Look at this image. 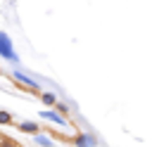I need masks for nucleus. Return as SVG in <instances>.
Returning a JSON list of instances; mask_svg holds the SVG:
<instances>
[{
    "mask_svg": "<svg viewBox=\"0 0 152 147\" xmlns=\"http://www.w3.org/2000/svg\"><path fill=\"white\" fill-rule=\"evenodd\" d=\"M0 57L2 59H10V62H19V57H17V52H14V47H12V40H10V36L5 33V31H0Z\"/></svg>",
    "mask_w": 152,
    "mask_h": 147,
    "instance_id": "obj_1",
    "label": "nucleus"
},
{
    "mask_svg": "<svg viewBox=\"0 0 152 147\" xmlns=\"http://www.w3.org/2000/svg\"><path fill=\"white\" fill-rule=\"evenodd\" d=\"M12 76H14V78H17V81H19V83H21L24 88H28V90H33V92H38V90H40V85H38V83H36V81H33L31 76L21 74L19 69H14V71H12Z\"/></svg>",
    "mask_w": 152,
    "mask_h": 147,
    "instance_id": "obj_2",
    "label": "nucleus"
},
{
    "mask_svg": "<svg viewBox=\"0 0 152 147\" xmlns=\"http://www.w3.org/2000/svg\"><path fill=\"white\" fill-rule=\"evenodd\" d=\"M40 119H45V121H52V123H57V126H69V123H66V119H64L62 114L52 111V109H45V111H40Z\"/></svg>",
    "mask_w": 152,
    "mask_h": 147,
    "instance_id": "obj_3",
    "label": "nucleus"
},
{
    "mask_svg": "<svg viewBox=\"0 0 152 147\" xmlns=\"http://www.w3.org/2000/svg\"><path fill=\"white\" fill-rule=\"evenodd\" d=\"M17 126H19L21 133H31V135L40 133V123H36V121H21V123H17Z\"/></svg>",
    "mask_w": 152,
    "mask_h": 147,
    "instance_id": "obj_4",
    "label": "nucleus"
},
{
    "mask_svg": "<svg viewBox=\"0 0 152 147\" xmlns=\"http://www.w3.org/2000/svg\"><path fill=\"white\" fill-rule=\"evenodd\" d=\"M74 145H76V147H93V145H95V138L88 135V133H81V135L74 138Z\"/></svg>",
    "mask_w": 152,
    "mask_h": 147,
    "instance_id": "obj_5",
    "label": "nucleus"
},
{
    "mask_svg": "<svg viewBox=\"0 0 152 147\" xmlns=\"http://www.w3.org/2000/svg\"><path fill=\"white\" fill-rule=\"evenodd\" d=\"M33 142H38L40 147H52V138L45 135V133H36L33 135Z\"/></svg>",
    "mask_w": 152,
    "mask_h": 147,
    "instance_id": "obj_6",
    "label": "nucleus"
},
{
    "mask_svg": "<svg viewBox=\"0 0 152 147\" xmlns=\"http://www.w3.org/2000/svg\"><path fill=\"white\" fill-rule=\"evenodd\" d=\"M40 100H43V104H50V107H55V102H57V97H55L52 92H43Z\"/></svg>",
    "mask_w": 152,
    "mask_h": 147,
    "instance_id": "obj_7",
    "label": "nucleus"
},
{
    "mask_svg": "<svg viewBox=\"0 0 152 147\" xmlns=\"http://www.w3.org/2000/svg\"><path fill=\"white\" fill-rule=\"evenodd\" d=\"M0 123H12V116L7 111H0Z\"/></svg>",
    "mask_w": 152,
    "mask_h": 147,
    "instance_id": "obj_8",
    "label": "nucleus"
},
{
    "mask_svg": "<svg viewBox=\"0 0 152 147\" xmlns=\"http://www.w3.org/2000/svg\"><path fill=\"white\" fill-rule=\"evenodd\" d=\"M55 107H57V111H66L69 109V104H62V102H55Z\"/></svg>",
    "mask_w": 152,
    "mask_h": 147,
    "instance_id": "obj_9",
    "label": "nucleus"
},
{
    "mask_svg": "<svg viewBox=\"0 0 152 147\" xmlns=\"http://www.w3.org/2000/svg\"><path fill=\"white\" fill-rule=\"evenodd\" d=\"M0 147H14L12 142H0Z\"/></svg>",
    "mask_w": 152,
    "mask_h": 147,
    "instance_id": "obj_10",
    "label": "nucleus"
}]
</instances>
